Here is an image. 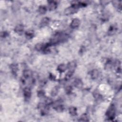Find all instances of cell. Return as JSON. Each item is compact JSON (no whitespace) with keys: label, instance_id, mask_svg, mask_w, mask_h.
<instances>
[{"label":"cell","instance_id":"cell-10","mask_svg":"<svg viewBox=\"0 0 122 122\" xmlns=\"http://www.w3.org/2000/svg\"><path fill=\"white\" fill-rule=\"evenodd\" d=\"M48 2V8L49 10L53 11L55 10L57 7V4L55 1H49Z\"/></svg>","mask_w":122,"mask_h":122},{"label":"cell","instance_id":"cell-28","mask_svg":"<svg viewBox=\"0 0 122 122\" xmlns=\"http://www.w3.org/2000/svg\"><path fill=\"white\" fill-rule=\"evenodd\" d=\"M49 79L51 81H55L56 80V77L54 75H53L52 74H49Z\"/></svg>","mask_w":122,"mask_h":122},{"label":"cell","instance_id":"cell-3","mask_svg":"<svg viewBox=\"0 0 122 122\" xmlns=\"http://www.w3.org/2000/svg\"><path fill=\"white\" fill-rule=\"evenodd\" d=\"M23 93L24 98L26 100H29L31 97L32 91L29 87H26L23 89Z\"/></svg>","mask_w":122,"mask_h":122},{"label":"cell","instance_id":"cell-8","mask_svg":"<svg viewBox=\"0 0 122 122\" xmlns=\"http://www.w3.org/2000/svg\"><path fill=\"white\" fill-rule=\"evenodd\" d=\"M22 75H23L24 78H25V79H28L30 78L32 76L33 73L30 70H25L23 72Z\"/></svg>","mask_w":122,"mask_h":122},{"label":"cell","instance_id":"cell-15","mask_svg":"<svg viewBox=\"0 0 122 122\" xmlns=\"http://www.w3.org/2000/svg\"><path fill=\"white\" fill-rule=\"evenodd\" d=\"M99 73L97 70L96 69L93 70V71H92L91 73V78L93 80H96L98 78L99 76Z\"/></svg>","mask_w":122,"mask_h":122},{"label":"cell","instance_id":"cell-25","mask_svg":"<svg viewBox=\"0 0 122 122\" xmlns=\"http://www.w3.org/2000/svg\"><path fill=\"white\" fill-rule=\"evenodd\" d=\"M45 93L44 90H41L37 92V96L40 98H43L45 96Z\"/></svg>","mask_w":122,"mask_h":122},{"label":"cell","instance_id":"cell-24","mask_svg":"<svg viewBox=\"0 0 122 122\" xmlns=\"http://www.w3.org/2000/svg\"><path fill=\"white\" fill-rule=\"evenodd\" d=\"M65 91L67 94L70 95L72 93L73 91V87L71 85L66 86L65 88Z\"/></svg>","mask_w":122,"mask_h":122},{"label":"cell","instance_id":"cell-2","mask_svg":"<svg viewBox=\"0 0 122 122\" xmlns=\"http://www.w3.org/2000/svg\"><path fill=\"white\" fill-rule=\"evenodd\" d=\"M78 9L74 5H72L71 6L67 7L65 10V14L66 15H70L76 13Z\"/></svg>","mask_w":122,"mask_h":122},{"label":"cell","instance_id":"cell-16","mask_svg":"<svg viewBox=\"0 0 122 122\" xmlns=\"http://www.w3.org/2000/svg\"><path fill=\"white\" fill-rule=\"evenodd\" d=\"M50 22V19L48 17H44L43 18L41 22H40V25L42 27H44L45 26H46L49 24V23Z\"/></svg>","mask_w":122,"mask_h":122},{"label":"cell","instance_id":"cell-20","mask_svg":"<svg viewBox=\"0 0 122 122\" xmlns=\"http://www.w3.org/2000/svg\"><path fill=\"white\" fill-rule=\"evenodd\" d=\"M74 71L69 70L68 72L66 73V75H65V81H68V80H69L71 78V77H72V76L74 75Z\"/></svg>","mask_w":122,"mask_h":122},{"label":"cell","instance_id":"cell-27","mask_svg":"<svg viewBox=\"0 0 122 122\" xmlns=\"http://www.w3.org/2000/svg\"><path fill=\"white\" fill-rule=\"evenodd\" d=\"M8 36H9V33L6 31H3V32H2L1 33V37L2 38H5Z\"/></svg>","mask_w":122,"mask_h":122},{"label":"cell","instance_id":"cell-9","mask_svg":"<svg viewBox=\"0 0 122 122\" xmlns=\"http://www.w3.org/2000/svg\"><path fill=\"white\" fill-rule=\"evenodd\" d=\"M74 83L75 87L78 89L82 88L83 86V83L82 81L79 78L75 79V80L74 81Z\"/></svg>","mask_w":122,"mask_h":122},{"label":"cell","instance_id":"cell-23","mask_svg":"<svg viewBox=\"0 0 122 122\" xmlns=\"http://www.w3.org/2000/svg\"><path fill=\"white\" fill-rule=\"evenodd\" d=\"M53 103V101L52 100V99L50 97H47L46 98V99H45L44 101V104L47 105L49 106L50 105H52Z\"/></svg>","mask_w":122,"mask_h":122},{"label":"cell","instance_id":"cell-1","mask_svg":"<svg viewBox=\"0 0 122 122\" xmlns=\"http://www.w3.org/2000/svg\"><path fill=\"white\" fill-rule=\"evenodd\" d=\"M106 116L107 119L109 120H113L115 118V107L114 105H111L106 113Z\"/></svg>","mask_w":122,"mask_h":122},{"label":"cell","instance_id":"cell-19","mask_svg":"<svg viewBox=\"0 0 122 122\" xmlns=\"http://www.w3.org/2000/svg\"><path fill=\"white\" fill-rule=\"evenodd\" d=\"M116 30H117V29L115 26H114V25L110 26V27L108 30V35H114L115 33V32H116Z\"/></svg>","mask_w":122,"mask_h":122},{"label":"cell","instance_id":"cell-13","mask_svg":"<svg viewBox=\"0 0 122 122\" xmlns=\"http://www.w3.org/2000/svg\"><path fill=\"white\" fill-rule=\"evenodd\" d=\"M25 36L28 39H32L35 36L34 32L32 30H28L25 32Z\"/></svg>","mask_w":122,"mask_h":122},{"label":"cell","instance_id":"cell-22","mask_svg":"<svg viewBox=\"0 0 122 122\" xmlns=\"http://www.w3.org/2000/svg\"><path fill=\"white\" fill-rule=\"evenodd\" d=\"M89 118L88 115L86 113L83 114L79 118V121L81 122H88L89 121Z\"/></svg>","mask_w":122,"mask_h":122},{"label":"cell","instance_id":"cell-21","mask_svg":"<svg viewBox=\"0 0 122 122\" xmlns=\"http://www.w3.org/2000/svg\"><path fill=\"white\" fill-rule=\"evenodd\" d=\"M45 47V44L39 43L35 45V49L37 51H43Z\"/></svg>","mask_w":122,"mask_h":122},{"label":"cell","instance_id":"cell-17","mask_svg":"<svg viewBox=\"0 0 122 122\" xmlns=\"http://www.w3.org/2000/svg\"><path fill=\"white\" fill-rule=\"evenodd\" d=\"M69 112L71 115L75 116L77 114V109L74 106H71L69 109Z\"/></svg>","mask_w":122,"mask_h":122},{"label":"cell","instance_id":"cell-5","mask_svg":"<svg viewBox=\"0 0 122 122\" xmlns=\"http://www.w3.org/2000/svg\"><path fill=\"white\" fill-rule=\"evenodd\" d=\"M80 24V21L78 18L74 19L71 22L70 27L73 29H75L78 28Z\"/></svg>","mask_w":122,"mask_h":122},{"label":"cell","instance_id":"cell-18","mask_svg":"<svg viewBox=\"0 0 122 122\" xmlns=\"http://www.w3.org/2000/svg\"><path fill=\"white\" fill-rule=\"evenodd\" d=\"M47 7L44 5H41L38 8V12L41 14H44L47 12Z\"/></svg>","mask_w":122,"mask_h":122},{"label":"cell","instance_id":"cell-6","mask_svg":"<svg viewBox=\"0 0 122 122\" xmlns=\"http://www.w3.org/2000/svg\"><path fill=\"white\" fill-rule=\"evenodd\" d=\"M24 31V26L22 24L17 25L14 28V32L18 35H22Z\"/></svg>","mask_w":122,"mask_h":122},{"label":"cell","instance_id":"cell-26","mask_svg":"<svg viewBox=\"0 0 122 122\" xmlns=\"http://www.w3.org/2000/svg\"><path fill=\"white\" fill-rule=\"evenodd\" d=\"M93 96L94 98L96 100H99L101 98V95L98 92H97L96 91H95L94 92Z\"/></svg>","mask_w":122,"mask_h":122},{"label":"cell","instance_id":"cell-14","mask_svg":"<svg viewBox=\"0 0 122 122\" xmlns=\"http://www.w3.org/2000/svg\"><path fill=\"white\" fill-rule=\"evenodd\" d=\"M67 68V66L64 64H61L57 67V70L60 73H63L65 72Z\"/></svg>","mask_w":122,"mask_h":122},{"label":"cell","instance_id":"cell-4","mask_svg":"<svg viewBox=\"0 0 122 122\" xmlns=\"http://www.w3.org/2000/svg\"><path fill=\"white\" fill-rule=\"evenodd\" d=\"M60 103V102H57V103H53L52 104L53 105V108L58 112H62L65 110V107L64 105Z\"/></svg>","mask_w":122,"mask_h":122},{"label":"cell","instance_id":"cell-12","mask_svg":"<svg viewBox=\"0 0 122 122\" xmlns=\"http://www.w3.org/2000/svg\"><path fill=\"white\" fill-rule=\"evenodd\" d=\"M60 87L59 86H55L52 89L51 93V95L52 97L56 96L58 94L59 92Z\"/></svg>","mask_w":122,"mask_h":122},{"label":"cell","instance_id":"cell-7","mask_svg":"<svg viewBox=\"0 0 122 122\" xmlns=\"http://www.w3.org/2000/svg\"><path fill=\"white\" fill-rule=\"evenodd\" d=\"M76 67H77V63L74 61H71V62L69 63L67 65V68L70 71H74Z\"/></svg>","mask_w":122,"mask_h":122},{"label":"cell","instance_id":"cell-11","mask_svg":"<svg viewBox=\"0 0 122 122\" xmlns=\"http://www.w3.org/2000/svg\"><path fill=\"white\" fill-rule=\"evenodd\" d=\"M10 68L13 74H14V75H16L17 74V72L18 71V65L15 64H13L10 65Z\"/></svg>","mask_w":122,"mask_h":122}]
</instances>
